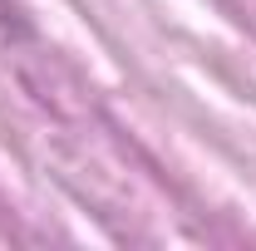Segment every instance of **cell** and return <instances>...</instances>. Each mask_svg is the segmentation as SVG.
Listing matches in <instances>:
<instances>
[{
    "label": "cell",
    "mask_w": 256,
    "mask_h": 251,
    "mask_svg": "<svg viewBox=\"0 0 256 251\" xmlns=\"http://www.w3.org/2000/svg\"><path fill=\"white\" fill-rule=\"evenodd\" d=\"M0 25H5V30H30V25H25V20H20V10H15V0H0Z\"/></svg>",
    "instance_id": "1"
}]
</instances>
